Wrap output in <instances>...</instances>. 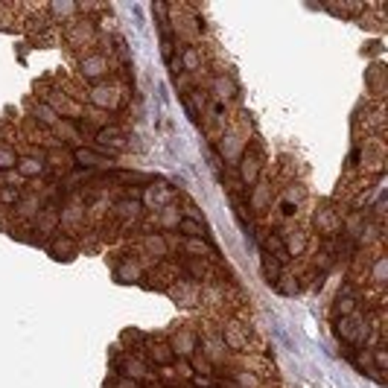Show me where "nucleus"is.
Masks as SVG:
<instances>
[{
	"label": "nucleus",
	"instance_id": "nucleus-1",
	"mask_svg": "<svg viewBox=\"0 0 388 388\" xmlns=\"http://www.w3.org/2000/svg\"><path fill=\"white\" fill-rule=\"evenodd\" d=\"M88 96V103L93 108H100V111H108L114 114L120 105H123V88L120 85H114V82H100V85H91V91L85 93Z\"/></svg>",
	"mask_w": 388,
	"mask_h": 388
},
{
	"label": "nucleus",
	"instance_id": "nucleus-2",
	"mask_svg": "<svg viewBox=\"0 0 388 388\" xmlns=\"http://www.w3.org/2000/svg\"><path fill=\"white\" fill-rule=\"evenodd\" d=\"M368 330H371V324H368V318L359 313H351V316H344V318H339V327H336V336L344 342V344H354V347H359V344H365V339H368Z\"/></svg>",
	"mask_w": 388,
	"mask_h": 388
},
{
	"label": "nucleus",
	"instance_id": "nucleus-3",
	"mask_svg": "<svg viewBox=\"0 0 388 388\" xmlns=\"http://www.w3.org/2000/svg\"><path fill=\"white\" fill-rule=\"evenodd\" d=\"M114 374H120V377H126L131 382H138V385L155 382V377H158L141 354H123V359H120V365H117V371H114Z\"/></svg>",
	"mask_w": 388,
	"mask_h": 388
},
{
	"label": "nucleus",
	"instance_id": "nucleus-4",
	"mask_svg": "<svg viewBox=\"0 0 388 388\" xmlns=\"http://www.w3.org/2000/svg\"><path fill=\"white\" fill-rule=\"evenodd\" d=\"M108 73H111V59L105 53H85L79 59V76L91 85L105 82Z\"/></svg>",
	"mask_w": 388,
	"mask_h": 388
},
{
	"label": "nucleus",
	"instance_id": "nucleus-5",
	"mask_svg": "<svg viewBox=\"0 0 388 388\" xmlns=\"http://www.w3.org/2000/svg\"><path fill=\"white\" fill-rule=\"evenodd\" d=\"M237 172H240V181L248 190L260 181V176H263V149H260V143H254L251 149L242 152V158L237 161Z\"/></svg>",
	"mask_w": 388,
	"mask_h": 388
},
{
	"label": "nucleus",
	"instance_id": "nucleus-6",
	"mask_svg": "<svg viewBox=\"0 0 388 388\" xmlns=\"http://www.w3.org/2000/svg\"><path fill=\"white\" fill-rule=\"evenodd\" d=\"M172 202H176V190H172L167 181H149L143 187L141 207H146V210H161V207H167Z\"/></svg>",
	"mask_w": 388,
	"mask_h": 388
},
{
	"label": "nucleus",
	"instance_id": "nucleus-7",
	"mask_svg": "<svg viewBox=\"0 0 388 388\" xmlns=\"http://www.w3.org/2000/svg\"><path fill=\"white\" fill-rule=\"evenodd\" d=\"M131 134L126 131V129H120L117 123H111V126H105V129H100L96 131V146L100 149H108V152H126V149H131Z\"/></svg>",
	"mask_w": 388,
	"mask_h": 388
},
{
	"label": "nucleus",
	"instance_id": "nucleus-8",
	"mask_svg": "<svg viewBox=\"0 0 388 388\" xmlns=\"http://www.w3.org/2000/svg\"><path fill=\"white\" fill-rule=\"evenodd\" d=\"M85 202L79 199V196H70L67 199V205H62L59 207V231L65 228V234H76V231H79V225L85 222Z\"/></svg>",
	"mask_w": 388,
	"mask_h": 388
},
{
	"label": "nucleus",
	"instance_id": "nucleus-9",
	"mask_svg": "<svg viewBox=\"0 0 388 388\" xmlns=\"http://www.w3.org/2000/svg\"><path fill=\"white\" fill-rule=\"evenodd\" d=\"M167 342H169V351H172L176 359H190L193 354L199 351V333H196V330H190V327H179Z\"/></svg>",
	"mask_w": 388,
	"mask_h": 388
},
{
	"label": "nucleus",
	"instance_id": "nucleus-10",
	"mask_svg": "<svg viewBox=\"0 0 388 388\" xmlns=\"http://www.w3.org/2000/svg\"><path fill=\"white\" fill-rule=\"evenodd\" d=\"M219 342L225 344V351H231V354H245L248 351V327H242L240 321L222 324Z\"/></svg>",
	"mask_w": 388,
	"mask_h": 388
},
{
	"label": "nucleus",
	"instance_id": "nucleus-11",
	"mask_svg": "<svg viewBox=\"0 0 388 388\" xmlns=\"http://www.w3.org/2000/svg\"><path fill=\"white\" fill-rule=\"evenodd\" d=\"M47 254L59 263H70V260L79 257V240L70 237V234H56L47 242Z\"/></svg>",
	"mask_w": 388,
	"mask_h": 388
},
{
	"label": "nucleus",
	"instance_id": "nucleus-12",
	"mask_svg": "<svg viewBox=\"0 0 388 388\" xmlns=\"http://www.w3.org/2000/svg\"><path fill=\"white\" fill-rule=\"evenodd\" d=\"M70 158H73V167H82V169H111L114 161L108 155L96 152L91 146H79V149H70Z\"/></svg>",
	"mask_w": 388,
	"mask_h": 388
},
{
	"label": "nucleus",
	"instance_id": "nucleus-13",
	"mask_svg": "<svg viewBox=\"0 0 388 388\" xmlns=\"http://www.w3.org/2000/svg\"><path fill=\"white\" fill-rule=\"evenodd\" d=\"M248 149V141H245V131L240 129H231L222 134V141H219V152H222V158L228 164H237L242 158V152Z\"/></svg>",
	"mask_w": 388,
	"mask_h": 388
},
{
	"label": "nucleus",
	"instance_id": "nucleus-14",
	"mask_svg": "<svg viewBox=\"0 0 388 388\" xmlns=\"http://www.w3.org/2000/svg\"><path fill=\"white\" fill-rule=\"evenodd\" d=\"M313 222H316V228H318V234H324V237H336L339 231H342V213L333 210V207H330V205L324 202L321 207H316Z\"/></svg>",
	"mask_w": 388,
	"mask_h": 388
},
{
	"label": "nucleus",
	"instance_id": "nucleus-15",
	"mask_svg": "<svg viewBox=\"0 0 388 388\" xmlns=\"http://www.w3.org/2000/svg\"><path fill=\"white\" fill-rule=\"evenodd\" d=\"M65 38L70 47H91L96 41V27L93 21H70Z\"/></svg>",
	"mask_w": 388,
	"mask_h": 388
},
{
	"label": "nucleus",
	"instance_id": "nucleus-16",
	"mask_svg": "<svg viewBox=\"0 0 388 388\" xmlns=\"http://www.w3.org/2000/svg\"><path fill=\"white\" fill-rule=\"evenodd\" d=\"M32 225H35V234L38 237L53 240L56 234H59V207H56V205H44L41 213L32 219Z\"/></svg>",
	"mask_w": 388,
	"mask_h": 388
},
{
	"label": "nucleus",
	"instance_id": "nucleus-17",
	"mask_svg": "<svg viewBox=\"0 0 388 388\" xmlns=\"http://www.w3.org/2000/svg\"><path fill=\"white\" fill-rule=\"evenodd\" d=\"M143 351H146V362L149 365H155V368H169L172 362H176V356H172V351H169V342H167V336H161L158 342H149L146 339V344H143Z\"/></svg>",
	"mask_w": 388,
	"mask_h": 388
},
{
	"label": "nucleus",
	"instance_id": "nucleus-18",
	"mask_svg": "<svg viewBox=\"0 0 388 388\" xmlns=\"http://www.w3.org/2000/svg\"><path fill=\"white\" fill-rule=\"evenodd\" d=\"M141 213H143L141 199H131V196H126V199H120V202H114V219H117L123 228L138 225Z\"/></svg>",
	"mask_w": 388,
	"mask_h": 388
},
{
	"label": "nucleus",
	"instance_id": "nucleus-19",
	"mask_svg": "<svg viewBox=\"0 0 388 388\" xmlns=\"http://www.w3.org/2000/svg\"><path fill=\"white\" fill-rule=\"evenodd\" d=\"M41 207H44V199L38 196L35 190H27V193H21V199H18V205L12 207L15 210V216L18 219H24V222H32L38 213H41Z\"/></svg>",
	"mask_w": 388,
	"mask_h": 388
},
{
	"label": "nucleus",
	"instance_id": "nucleus-20",
	"mask_svg": "<svg viewBox=\"0 0 388 388\" xmlns=\"http://www.w3.org/2000/svg\"><path fill=\"white\" fill-rule=\"evenodd\" d=\"M15 172H18V179H41L44 172H47V164H44V152H38V155H21L18 158V167H15Z\"/></svg>",
	"mask_w": 388,
	"mask_h": 388
},
{
	"label": "nucleus",
	"instance_id": "nucleus-21",
	"mask_svg": "<svg viewBox=\"0 0 388 388\" xmlns=\"http://www.w3.org/2000/svg\"><path fill=\"white\" fill-rule=\"evenodd\" d=\"M114 280L129 286V283H141L143 280V269L138 263V257H123L117 266H114Z\"/></svg>",
	"mask_w": 388,
	"mask_h": 388
},
{
	"label": "nucleus",
	"instance_id": "nucleus-22",
	"mask_svg": "<svg viewBox=\"0 0 388 388\" xmlns=\"http://www.w3.org/2000/svg\"><path fill=\"white\" fill-rule=\"evenodd\" d=\"M141 245L146 251V257H152V260H167L169 257V248H172V242L167 240V234H143Z\"/></svg>",
	"mask_w": 388,
	"mask_h": 388
},
{
	"label": "nucleus",
	"instance_id": "nucleus-23",
	"mask_svg": "<svg viewBox=\"0 0 388 388\" xmlns=\"http://www.w3.org/2000/svg\"><path fill=\"white\" fill-rule=\"evenodd\" d=\"M167 292L179 306H196L199 304V286L190 283V280H179V286H169Z\"/></svg>",
	"mask_w": 388,
	"mask_h": 388
},
{
	"label": "nucleus",
	"instance_id": "nucleus-24",
	"mask_svg": "<svg viewBox=\"0 0 388 388\" xmlns=\"http://www.w3.org/2000/svg\"><path fill=\"white\" fill-rule=\"evenodd\" d=\"M359 309V295H356V286L354 283H344L339 289V295H336V316H351Z\"/></svg>",
	"mask_w": 388,
	"mask_h": 388
},
{
	"label": "nucleus",
	"instance_id": "nucleus-25",
	"mask_svg": "<svg viewBox=\"0 0 388 388\" xmlns=\"http://www.w3.org/2000/svg\"><path fill=\"white\" fill-rule=\"evenodd\" d=\"M280 248H283V254H286V260L289 257H301L304 251H306V234L304 231H298V228H292V231H286L283 234V240H280Z\"/></svg>",
	"mask_w": 388,
	"mask_h": 388
},
{
	"label": "nucleus",
	"instance_id": "nucleus-26",
	"mask_svg": "<svg viewBox=\"0 0 388 388\" xmlns=\"http://www.w3.org/2000/svg\"><path fill=\"white\" fill-rule=\"evenodd\" d=\"M44 164L47 169H56V172H70L73 169V158H70V149H59V146H53L44 152Z\"/></svg>",
	"mask_w": 388,
	"mask_h": 388
},
{
	"label": "nucleus",
	"instance_id": "nucleus-27",
	"mask_svg": "<svg viewBox=\"0 0 388 388\" xmlns=\"http://www.w3.org/2000/svg\"><path fill=\"white\" fill-rule=\"evenodd\" d=\"M271 196H275V190H271V184L260 179L254 187H251V210H254V213H263V210L271 205Z\"/></svg>",
	"mask_w": 388,
	"mask_h": 388
},
{
	"label": "nucleus",
	"instance_id": "nucleus-28",
	"mask_svg": "<svg viewBox=\"0 0 388 388\" xmlns=\"http://www.w3.org/2000/svg\"><path fill=\"white\" fill-rule=\"evenodd\" d=\"M181 269H184V275H187V280L190 283H196V286H202L205 280H207V263L205 260H196V257H184L181 260Z\"/></svg>",
	"mask_w": 388,
	"mask_h": 388
},
{
	"label": "nucleus",
	"instance_id": "nucleus-29",
	"mask_svg": "<svg viewBox=\"0 0 388 388\" xmlns=\"http://www.w3.org/2000/svg\"><path fill=\"white\" fill-rule=\"evenodd\" d=\"M32 120L41 126V129H56V123H59V114L53 111L50 103L38 100V103H32Z\"/></svg>",
	"mask_w": 388,
	"mask_h": 388
},
{
	"label": "nucleus",
	"instance_id": "nucleus-30",
	"mask_svg": "<svg viewBox=\"0 0 388 388\" xmlns=\"http://www.w3.org/2000/svg\"><path fill=\"white\" fill-rule=\"evenodd\" d=\"M181 219H184L181 216V207L172 202V205H167V207L158 210V219H155V225H158L161 231H179V222Z\"/></svg>",
	"mask_w": 388,
	"mask_h": 388
},
{
	"label": "nucleus",
	"instance_id": "nucleus-31",
	"mask_svg": "<svg viewBox=\"0 0 388 388\" xmlns=\"http://www.w3.org/2000/svg\"><path fill=\"white\" fill-rule=\"evenodd\" d=\"M184 254L196 257V260H205V257H216V248H213L207 240H187L184 237Z\"/></svg>",
	"mask_w": 388,
	"mask_h": 388
},
{
	"label": "nucleus",
	"instance_id": "nucleus-32",
	"mask_svg": "<svg viewBox=\"0 0 388 388\" xmlns=\"http://www.w3.org/2000/svg\"><path fill=\"white\" fill-rule=\"evenodd\" d=\"M213 93H216L219 100H234V96H237V82L231 79L228 73H216V76H213Z\"/></svg>",
	"mask_w": 388,
	"mask_h": 388
},
{
	"label": "nucleus",
	"instance_id": "nucleus-33",
	"mask_svg": "<svg viewBox=\"0 0 388 388\" xmlns=\"http://www.w3.org/2000/svg\"><path fill=\"white\" fill-rule=\"evenodd\" d=\"M179 65H181V70H187V73L202 70V50H199V47H184L181 56H179Z\"/></svg>",
	"mask_w": 388,
	"mask_h": 388
},
{
	"label": "nucleus",
	"instance_id": "nucleus-34",
	"mask_svg": "<svg viewBox=\"0 0 388 388\" xmlns=\"http://www.w3.org/2000/svg\"><path fill=\"white\" fill-rule=\"evenodd\" d=\"M280 266H283V260L280 257H275V254H263V278H266V283H280Z\"/></svg>",
	"mask_w": 388,
	"mask_h": 388
},
{
	"label": "nucleus",
	"instance_id": "nucleus-35",
	"mask_svg": "<svg viewBox=\"0 0 388 388\" xmlns=\"http://www.w3.org/2000/svg\"><path fill=\"white\" fill-rule=\"evenodd\" d=\"M146 339L149 336L143 333V330H138V327H129V330H123V333H120V344L129 347V351H143Z\"/></svg>",
	"mask_w": 388,
	"mask_h": 388
},
{
	"label": "nucleus",
	"instance_id": "nucleus-36",
	"mask_svg": "<svg viewBox=\"0 0 388 388\" xmlns=\"http://www.w3.org/2000/svg\"><path fill=\"white\" fill-rule=\"evenodd\" d=\"M368 278H371L374 286H385V280H388V257H385V254H377V257H374Z\"/></svg>",
	"mask_w": 388,
	"mask_h": 388
},
{
	"label": "nucleus",
	"instance_id": "nucleus-37",
	"mask_svg": "<svg viewBox=\"0 0 388 388\" xmlns=\"http://www.w3.org/2000/svg\"><path fill=\"white\" fill-rule=\"evenodd\" d=\"M179 231H181L187 240H205L207 237V231H205V225L199 219H181L179 222Z\"/></svg>",
	"mask_w": 388,
	"mask_h": 388
},
{
	"label": "nucleus",
	"instance_id": "nucleus-38",
	"mask_svg": "<svg viewBox=\"0 0 388 388\" xmlns=\"http://www.w3.org/2000/svg\"><path fill=\"white\" fill-rule=\"evenodd\" d=\"M18 158H21V155L15 152V146L0 143V172H15V167H18Z\"/></svg>",
	"mask_w": 388,
	"mask_h": 388
},
{
	"label": "nucleus",
	"instance_id": "nucleus-39",
	"mask_svg": "<svg viewBox=\"0 0 388 388\" xmlns=\"http://www.w3.org/2000/svg\"><path fill=\"white\" fill-rule=\"evenodd\" d=\"M21 187H12V184H0V207H15L18 199H21Z\"/></svg>",
	"mask_w": 388,
	"mask_h": 388
},
{
	"label": "nucleus",
	"instance_id": "nucleus-40",
	"mask_svg": "<svg viewBox=\"0 0 388 388\" xmlns=\"http://www.w3.org/2000/svg\"><path fill=\"white\" fill-rule=\"evenodd\" d=\"M371 371H374L377 377H380L382 371H388V351H385L382 344H377L374 351H371Z\"/></svg>",
	"mask_w": 388,
	"mask_h": 388
},
{
	"label": "nucleus",
	"instance_id": "nucleus-41",
	"mask_svg": "<svg viewBox=\"0 0 388 388\" xmlns=\"http://www.w3.org/2000/svg\"><path fill=\"white\" fill-rule=\"evenodd\" d=\"M368 85L374 88V93L382 91V67H380V65H374L371 70H368Z\"/></svg>",
	"mask_w": 388,
	"mask_h": 388
},
{
	"label": "nucleus",
	"instance_id": "nucleus-42",
	"mask_svg": "<svg viewBox=\"0 0 388 388\" xmlns=\"http://www.w3.org/2000/svg\"><path fill=\"white\" fill-rule=\"evenodd\" d=\"M105 388H141V385L131 382V380H126V377H120V374H114V377L105 382Z\"/></svg>",
	"mask_w": 388,
	"mask_h": 388
},
{
	"label": "nucleus",
	"instance_id": "nucleus-43",
	"mask_svg": "<svg viewBox=\"0 0 388 388\" xmlns=\"http://www.w3.org/2000/svg\"><path fill=\"white\" fill-rule=\"evenodd\" d=\"M50 12H53V15L67 18V15H76V12H79V6H76V4H53Z\"/></svg>",
	"mask_w": 388,
	"mask_h": 388
}]
</instances>
